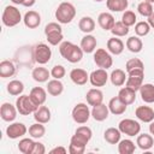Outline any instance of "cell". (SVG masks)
Here are the masks:
<instances>
[{
    "instance_id": "obj_5",
    "label": "cell",
    "mask_w": 154,
    "mask_h": 154,
    "mask_svg": "<svg viewBox=\"0 0 154 154\" xmlns=\"http://www.w3.org/2000/svg\"><path fill=\"white\" fill-rule=\"evenodd\" d=\"M32 57H34V60L38 65H45L51 60L52 51H51L48 45H46L43 42H40V43L35 45L34 51H32Z\"/></svg>"
},
{
    "instance_id": "obj_16",
    "label": "cell",
    "mask_w": 154,
    "mask_h": 154,
    "mask_svg": "<svg viewBox=\"0 0 154 154\" xmlns=\"http://www.w3.org/2000/svg\"><path fill=\"white\" fill-rule=\"evenodd\" d=\"M70 79L76 84V85H84L89 81V75L85 70L76 67L72 69L70 72Z\"/></svg>"
},
{
    "instance_id": "obj_47",
    "label": "cell",
    "mask_w": 154,
    "mask_h": 154,
    "mask_svg": "<svg viewBox=\"0 0 154 154\" xmlns=\"http://www.w3.org/2000/svg\"><path fill=\"white\" fill-rule=\"evenodd\" d=\"M75 132H76V134H79V135H82V136H84V137H87L88 140H90L91 136H93V131H91V129H90L89 126H87V125L78 126V128L76 129Z\"/></svg>"
},
{
    "instance_id": "obj_39",
    "label": "cell",
    "mask_w": 154,
    "mask_h": 154,
    "mask_svg": "<svg viewBox=\"0 0 154 154\" xmlns=\"http://www.w3.org/2000/svg\"><path fill=\"white\" fill-rule=\"evenodd\" d=\"M28 132H29L30 137L37 140V138H41V137L45 136V134H46V128H45V125H43L42 123H37V122H36V123H34L32 125L29 126Z\"/></svg>"
},
{
    "instance_id": "obj_7",
    "label": "cell",
    "mask_w": 154,
    "mask_h": 154,
    "mask_svg": "<svg viewBox=\"0 0 154 154\" xmlns=\"http://www.w3.org/2000/svg\"><path fill=\"white\" fill-rule=\"evenodd\" d=\"M71 116H72V119L75 123L85 124L89 120V118L91 117V111L89 109V106L87 103L79 102V103L75 105V107L72 108Z\"/></svg>"
},
{
    "instance_id": "obj_36",
    "label": "cell",
    "mask_w": 154,
    "mask_h": 154,
    "mask_svg": "<svg viewBox=\"0 0 154 154\" xmlns=\"http://www.w3.org/2000/svg\"><path fill=\"white\" fill-rule=\"evenodd\" d=\"M106 6L111 12H123L128 8V0H106Z\"/></svg>"
},
{
    "instance_id": "obj_20",
    "label": "cell",
    "mask_w": 154,
    "mask_h": 154,
    "mask_svg": "<svg viewBox=\"0 0 154 154\" xmlns=\"http://www.w3.org/2000/svg\"><path fill=\"white\" fill-rule=\"evenodd\" d=\"M96 45H97V41H96V37L93 36L91 34H85L82 40H81V48L84 53H93L95 52L96 49Z\"/></svg>"
},
{
    "instance_id": "obj_49",
    "label": "cell",
    "mask_w": 154,
    "mask_h": 154,
    "mask_svg": "<svg viewBox=\"0 0 154 154\" xmlns=\"http://www.w3.org/2000/svg\"><path fill=\"white\" fill-rule=\"evenodd\" d=\"M45 153H46L45 144H43V143H41V142H35L31 154H45Z\"/></svg>"
},
{
    "instance_id": "obj_33",
    "label": "cell",
    "mask_w": 154,
    "mask_h": 154,
    "mask_svg": "<svg viewBox=\"0 0 154 154\" xmlns=\"http://www.w3.org/2000/svg\"><path fill=\"white\" fill-rule=\"evenodd\" d=\"M16 73V66L11 60H2L0 63V77L8 78Z\"/></svg>"
},
{
    "instance_id": "obj_32",
    "label": "cell",
    "mask_w": 154,
    "mask_h": 154,
    "mask_svg": "<svg viewBox=\"0 0 154 154\" xmlns=\"http://www.w3.org/2000/svg\"><path fill=\"white\" fill-rule=\"evenodd\" d=\"M125 71H126V73H130V72H144V64L138 58L129 59L126 61V64H125Z\"/></svg>"
},
{
    "instance_id": "obj_9",
    "label": "cell",
    "mask_w": 154,
    "mask_h": 154,
    "mask_svg": "<svg viewBox=\"0 0 154 154\" xmlns=\"http://www.w3.org/2000/svg\"><path fill=\"white\" fill-rule=\"evenodd\" d=\"M118 129L120 130L122 134L128 135V136H136L140 134L141 131V125L137 120L135 119H130V118H125L123 120L119 122L118 124Z\"/></svg>"
},
{
    "instance_id": "obj_2",
    "label": "cell",
    "mask_w": 154,
    "mask_h": 154,
    "mask_svg": "<svg viewBox=\"0 0 154 154\" xmlns=\"http://www.w3.org/2000/svg\"><path fill=\"white\" fill-rule=\"evenodd\" d=\"M76 16V8L71 2H60L55 10V19L60 24H69L73 20Z\"/></svg>"
},
{
    "instance_id": "obj_25",
    "label": "cell",
    "mask_w": 154,
    "mask_h": 154,
    "mask_svg": "<svg viewBox=\"0 0 154 154\" xmlns=\"http://www.w3.org/2000/svg\"><path fill=\"white\" fill-rule=\"evenodd\" d=\"M34 114V119L35 122L37 123H42V124H47L49 120H51V117H52V113H51V109L47 107V106H38L37 109L32 113Z\"/></svg>"
},
{
    "instance_id": "obj_1",
    "label": "cell",
    "mask_w": 154,
    "mask_h": 154,
    "mask_svg": "<svg viewBox=\"0 0 154 154\" xmlns=\"http://www.w3.org/2000/svg\"><path fill=\"white\" fill-rule=\"evenodd\" d=\"M59 52H60V55L65 60H67L69 63H72V64L79 63L82 60L83 53H84L82 51L81 46L75 45L71 41H63L59 45Z\"/></svg>"
},
{
    "instance_id": "obj_35",
    "label": "cell",
    "mask_w": 154,
    "mask_h": 154,
    "mask_svg": "<svg viewBox=\"0 0 154 154\" xmlns=\"http://www.w3.org/2000/svg\"><path fill=\"white\" fill-rule=\"evenodd\" d=\"M126 48L131 52V53H140L143 48V42L142 40L140 38V36H130L128 40H126V43H125Z\"/></svg>"
},
{
    "instance_id": "obj_46",
    "label": "cell",
    "mask_w": 154,
    "mask_h": 154,
    "mask_svg": "<svg viewBox=\"0 0 154 154\" xmlns=\"http://www.w3.org/2000/svg\"><path fill=\"white\" fill-rule=\"evenodd\" d=\"M89 141H90V140H88L87 137H84V136H82V135L75 132V135H72V137H71V140H70V143L77 144V146H82V147H87V144H88Z\"/></svg>"
},
{
    "instance_id": "obj_18",
    "label": "cell",
    "mask_w": 154,
    "mask_h": 154,
    "mask_svg": "<svg viewBox=\"0 0 154 154\" xmlns=\"http://www.w3.org/2000/svg\"><path fill=\"white\" fill-rule=\"evenodd\" d=\"M114 23H116V19H114L113 14L109 12H101L97 17V24L100 25L101 29H103L106 31H111Z\"/></svg>"
},
{
    "instance_id": "obj_37",
    "label": "cell",
    "mask_w": 154,
    "mask_h": 154,
    "mask_svg": "<svg viewBox=\"0 0 154 154\" xmlns=\"http://www.w3.org/2000/svg\"><path fill=\"white\" fill-rule=\"evenodd\" d=\"M7 93L12 96H18V95H22L23 90H24V84L22 81L19 79H12L7 83Z\"/></svg>"
},
{
    "instance_id": "obj_3",
    "label": "cell",
    "mask_w": 154,
    "mask_h": 154,
    "mask_svg": "<svg viewBox=\"0 0 154 154\" xmlns=\"http://www.w3.org/2000/svg\"><path fill=\"white\" fill-rule=\"evenodd\" d=\"M45 35L49 45L52 46H58L63 42L64 35H63V29L60 23L57 22H51L45 26Z\"/></svg>"
},
{
    "instance_id": "obj_55",
    "label": "cell",
    "mask_w": 154,
    "mask_h": 154,
    "mask_svg": "<svg viewBox=\"0 0 154 154\" xmlns=\"http://www.w3.org/2000/svg\"><path fill=\"white\" fill-rule=\"evenodd\" d=\"M144 1H148V2H152V4L154 2V0H144Z\"/></svg>"
},
{
    "instance_id": "obj_13",
    "label": "cell",
    "mask_w": 154,
    "mask_h": 154,
    "mask_svg": "<svg viewBox=\"0 0 154 154\" xmlns=\"http://www.w3.org/2000/svg\"><path fill=\"white\" fill-rule=\"evenodd\" d=\"M23 23L29 29H36L41 24V14L37 11L29 10L23 17Z\"/></svg>"
},
{
    "instance_id": "obj_8",
    "label": "cell",
    "mask_w": 154,
    "mask_h": 154,
    "mask_svg": "<svg viewBox=\"0 0 154 154\" xmlns=\"http://www.w3.org/2000/svg\"><path fill=\"white\" fill-rule=\"evenodd\" d=\"M94 63L96 64L97 67L100 69H109L113 65V59L112 55L108 51L103 49V48H97L94 52Z\"/></svg>"
},
{
    "instance_id": "obj_26",
    "label": "cell",
    "mask_w": 154,
    "mask_h": 154,
    "mask_svg": "<svg viewBox=\"0 0 154 154\" xmlns=\"http://www.w3.org/2000/svg\"><path fill=\"white\" fill-rule=\"evenodd\" d=\"M136 144L142 150H149L154 146V138L152 134H138L136 138Z\"/></svg>"
},
{
    "instance_id": "obj_45",
    "label": "cell",
    "mask_w": 154,
    "mask_h": 154,
    "mask_svg": "<svg viewBox=\"0 0 154 154\" xmlns=\"http://www.w3.org/2000/svg\"><path fill=\"white\" fill-rule=\"evenodd\" d=\"M66 73V70L63 65H54L51 70V76L55 79H61Z\"/></svg>"
},
{
    "instance_id": "obj_48",
    "label": "cell",
    "mask_w": 154,
    "mask_h": 154,
    "mask_svg": "<svg viewBox=\"0 0 154 154\" xmlns=\"http://www.w3.org/2000/svg\"><path fill=\"white\" fill-rule=\"evenodd\" d=\"M84 152H85V147L72 144V143H70V146H69V153L70 154H83Z\"/></svg>"
},
{
    "instance_id": "obj_24",
    "label": "cell",
    "mask_w": 154,
    "mask_h": 154,
    "mask_svg": "<svg viewBox=\"0 0 154 154\" xmlns=\"http://www.w3.org/2000/svg\"><path fill=\"white\" fill-rule=\"evenodd\" d=\"M140 96L146 103H154V84L144 83L140 88Z\"/></svg>"
},
{
    "instance_id": "obj_38",
    "label": "cell",
    "mask_w": 154,
    "mask_h": 154,
    "mask_svg": "<svg viewBox=\"0 0 154 154\" xmlns=\"http://www.w3.org/2000/svg\"><path fill=\"white\" fill-rule=\"evenodd\" d=\"M136 150L135 142H132L129 138L120 140L118 142V153L119 154H132Z\"/></svg>"
},
{
    "instance_id": "obj_56",
    "label": "cell",
    "mask_w": 154,
    "mask_h": 154,
    "mask_svg": "<svg viewBox=\"0 0 154 154\" xmlns=\"http://www.w3.org/2000/svg\"><path fill=\"white\" fill-rule=\"evenodd\" d=\"M95 2H101V1H103V0H94Z\"/></svg>"
},
{
    "instance_id": "obj_44",
    "label": "cell",
    "mask_w": 154,
    "mask_h": 154,
    "mask_svg": "<svg viewBox=\"0 0 154 154\" xmlns=\"http://www.w3.org/2000/svg\"><path fill=\"white\" fill-rule=\"evenodd\" d=\"M136 20H137V17H136V14H135V12H132V11H124V13H123V16H122V22L126 25V26H132V25H135L136 24Z\"/></svg>"
},
{
    "instance_id": "obj_6",
    "label": "cell",
    "mask_w": 154,
    "mask_h": 154,
    "mask_svg": "<svg viewBox=\"0 0 154 154\" xmlns=\"http://www.w3.org/2000/svg\"><path fill=\"white\" fill-rule=\"evenodd\" d=\"M16 107H17V111L20 116H29L31 113H34L38 106H36L32 100L30 99L29 95H19L16 100Z\"/></svg>"
},
{
    "instance_id": "obj_54",
    "label": "cell",
    "mask_w": 154,
    "mask_h": 154,
    "mask_svg": "<svg viewBox=\"0 0 154 154\" xmlns=\"http://www.w3.org/2000/svg\"><path fill=\"white\" fill-rule=\"evenodd\" d=\"M11 2L14 4V5H22L23 4V0H11Z\"/></svg>"
},
{
    "instance_id": "obj_29",
    "label": "cell",
    "mask_w": 154,
    "mask_h": 154,
    "mask_svg": "<svg viewBox=\"0 0 154 154\" xmlns=\"http://www.w3.org/2000/svg\"><path fill=\"white\" fill-rule=\"evenodd\" d=\"M126 78H128V73H125V71H123L122 69H116L111 72L109 75V79H111V83L116 87H122L125 84L126 82Z\"/></svg>"
},
{
    "instance_id": "obj_12",
    "label": "cell",
    "mask_w": 154,
    "mask_h": 154,
    "mask_svg": "<svg viewBox=\"0 0 154 154\" xmlns=\"http://www.w3.org/2000/svg\"><path fill=\"white\" fill-rule=\"evenodd\" d=\"M17 113H18L17 107L10 102H4L0 107V117L4 122H7V123L13 122L17 117Z\"/></svg>"
},
{
    "instance_id": "obj_42",
    "label": "cell",
    "mask_w": 154,
    "mask_h": 154,
    "mask_svg": "<svg viewBox=\"0 0 154 154\" xmlns=\"http://www.w3.org/2000/svg\"><path fill=\"white\" fill-rule=\"evenodd\" d=\"M137 12H138L142 17H147V18H148V17L154 12L152 2H148V1H142V2H140V4L137 5Z\"/></svg>"
},
{
    "instance_id": "obj_30",
    "label": "cell",
    "mask_w": 154,
    "mask_h": 154,
    "mask_svg": "<svg viewBox=\"0 0 154 154\" xmlns=\"http://www.w3.org/2000/svg\"><path fill=\"white\" fill-rule=\"evenodd\" d=\"M46 90L52 96H59L64 91V84L61 83L60 79L53 78V79H51V81L47 82V89Z\"/></svg>"
},
{
    "instance_id": "obj_31",
    "label": "cell",
    "mask_w": 154,
    "mask_h": 154,
    "mask_svg": "<svg viewBox=\"0 0 154 154\" xmlns=\"http://www.w3.org/2000/svg\"><path fill=\"white\" fill-rule=\"evenodd\" d=\"M120 136L122 132L118 128H108L103 132V138L109 144H118V142L120 141Z\"/></svg>"
},
{
    "instance_id": "obj_40",
    "label": "cell",
    "mask_w": 154,
    "mask_h": 154,
    "mask_svg": "<svg viewBox=\"0 0 154 154\" xmlns=\"http://www.w3.org/2000/svg\"><path fill=\"white\" fill-rule=\"evenodd\" d=\"M129 26H126L122 20L119 22H116L113 28L111 29V32L113 36H117V37H123V36H126L129 34Z\"/></svg>"
},
{
    "instance_id": "obj_10",
    "label": "cell",
    "mask_w": 154,
    "mask_h": 154,
    "mask_svg": "<svg viewBox=\"0 0 154 154\" xmlns=\"http://www.w3.org/2000/svg\"><path fill=\"white\" fill-rule=\"evenodd\" d=\"M109 76L107 73V71L105 69H97V70H94L90 75H89V82L93 87H103L106 85L107 81H108Z\"/></svg>"
},
{
    "instance_id": "obj_28",
    "label": "cell",
    "mask_w": 154,
    "mask_h": 154,
    "mask_svg": "<svg viewBox=\"0 0 154 154\" xmlns=\"http://www.w3.org/2000/svg\"><path fill=\"white\" fill-rule=\"evenodd\" d=\"M31 77L37 83H45L48 82V78L51 77V71H48V69L43 66H38L31 71Z\"/></svg>"
},
{
    "instance_id": "obj_22",
    "label": "cell",
    "mask_w": 154,
    "mask_h": 154,
    "mask_svg": "<svg viewBox=\"0 0 154 154\" xmlns=\"http://www.w3.org/2000/svg\"><path fill=\"white\" fill-rule=\"evenodd\" d=\"M108 109H109V113L112 114H116V116H120L123 113H125L126 111V105L118 97V96H114L112 97L109 101H108Z\"/></svg>"
},
{
    "instance_id": "obj_52",
    "label": "cell",
    "mask_w": 154,
    "mask_h": 154,
    "mask_svg": "<svg viewBox=\"0 0 154 154\" xmlns=\"http://www.w3.org/2000/svg\"><path fill=\"white\" fill-rule=\"evenodd\" d=\"M147 22H148V24L150 25V28H154V12L148 17V20H147Z\"/></svg>"
},
{
    "instance_id": "obj_11",
    "label": "cell",
    "mask_w": 154,
    "mask_h": 154,
    "mask_svg": "<svg viewBox=\"0 0 154 154\" xmlns=\"http://www.w3.org/2000/svg\"><path fill=\"white\" fill-rule=\"evenodd\" d=\"M26 132H28V128L23 123H19V122L11 123L6 128V135L11 140H17L19 137H23Z\"/></svg>"
},
{
    "instance_id": "obj_51",
    "label": "cell",
    "mask_w": 154,
    "mask_h": 154,
    "mask_svg": "<svg viewBox=\"0 0 154 154\" xmlns=\"http://www.w3.org/2000/svg\"><path fill=\"white\" fill-rule=\"evenodd\" d=\"M35 2H36V0H23V6L24 7H31V6H34L35 5Z\"/></svg>"
},
{
    "instance_id": "obj_53",
    "label": "cell",
    "mask_w": 154,
    "mask_h": 154,
    "mask_svg": "<svg viewBox=\"0 0 154 154\" xmlns=\"http://www.w3.org/2000/svg\"><path fill=\"white\" fill-rule=\"evenodd\" d=\"M149 124H150V125H149V132L154 136V120H153V122H150Z\"/></svg>"
},
{
    "instance_id": "obj_50",
    "label": "cell",
    "mask_w": 154,
    "mask_h": 154,
    "mask_svg": "<svg viewBox=\"0 0 154 154\" xmlns=\"http://www.w3.org/2000/svg\"><path fill=\"white\" fill-rule=\"evenodd\" d=\"M69 149H66L65 147L63 146H58V147H54L49 150V154H66Z\"/></svg>"
},
{
    "instance_id": "obj_41",
    "label": "cell",
    "mask_w": 154,
    "mask_h": 154,
    "mask_svg": "<svg viewBox=\"0 0 154 154\" xmlns=\"http://www.w3.org/2000/svg\"><path fill=\"white\" fill-rule=\"evenodd\" d=\"M35 141L32 140V137L30 138H22L18 143V150L23 154H31L32 148H34Z\"/></svg>"
},
{
    "instance_id": "obj_4",
    "label": "cell",
    "mask_w": 154,
    "mask_h": 154,
    "mask_svg": "<svg viewBox=\"0 0 154 154\" xmlns=\"http://www.w3.org/2000/svg\"><path fill=\"white\" fill-rule=\"evenodd\" d=\"M20 20H23L22 14H20V11L16 6L7 5L4 8V12H2V16H1V22L5 26H7V28L16 26L17 24L20 23Z\"/></svg>"
},
{
    "instance_id": "obj_15",
    "label": "cell",
    "mask_w": 154,
    "mask_h": 154,
    "mask_svg": "<svg viewBox=\"0 0 154 154\" xmlns=\"http://www.w3.org/2000/svg\"><path fill=\"white\" fill-rule=\"evenodd\" d=\"M135 116L143 123H150L154 120V109L149 106H138L135 109Z\"/></svg>"
},
{
    "instance_id": "obj_23",
    "label": "cell",
    "mask_w": 154,
    "mask_h": 154,
    "mask_svg": "<svg viewBox=\"0 0 154 154\" xmlns=\"http://www.w3.org/2000/svg\"><path fill=\"white\" fill-rule=\"evenodd\" d=\"M108 114H109L108 106L105 105L103 102L100 103V105L94 106L93 109H91V117L96 122H103V120H106L108 118Z\"/></svg>"
},
{
    "instance_id": "obj_34",
    "label": "cell",
    "mask_w": 154,
    "mask_h": 154,
    "mask_svg": "<svg viewBox=\"0 0 154 154\" xmlns=\"http://www.w3.org/2000/svg\"><path fill=\"white\" fill-rule=\"evenodd\" d=\"M78 28H79V30H81L82 32H84V34H90V32H93L94 29H95V20H94L91 17H89V16H84V17H82V18L79 19V22H78Z\"/></svg>"
},
{
    "instance_id": "obj_19",
    "label": "cell",
    "mask_w": 154,
    "mask_h": 154,
    "mask_svg": "<svg viewBox=\"0 0 154 154\" xmlns=\"http://www.w3.org/2000/svg\"><path fill=\"white\" fill-rule=\"evenodd\" d=\"M30 99L36 106H41L46 102L47 99V90H45L42 87H34L29 93Z\"/></svg>"
},
{
    "instance_id": "obj_27",
    "label": "cell",
    "mask_w": 154,
    "mask_h": 154,
    "mask_svg": "<svg viewBox=\"0 0 154 154\" xmlns=\"http://www.w3.org/2000/svg\"><path fill=\"white\" fill-rule=\"evenodd\" d=\"M118 97H119L126 106H129V105L134 103L135 100H136V90H134V89H131V88H129V87L125 85V87H123V88L119 90Z\"/></svg>"
},
{
    "instance_id": "obj_21",
    "label": "cell",
    "mask_w": 154,
    "mask_h": 154,
    "mask_svg": "<svg viewBox=\"0 0 154 154\" xmlns=\"http://www.w3.org/2000/svg\"><path fill=\"white\" fill-rule=\"evenodd\" d=\"M106 46H107V51L113 55H119L124 51V42L120 38H118L117 36L108 38Z\"/></svg>"
},
{
    "instance_id": "obj_17",
    "label": "cell",
    "mask_w": 154,
    "mask_h": 154,
    "mask_svg": "<svg viewBox=\"0 0 154 154\" xmlns=\"http://www.w3.org/2000/svg\"><path fill=\"white\" fill-rule=\"evenodd\" d=\"M85 99H87V103L89 106H96L102 103L103 101V93L99 89V88H91L87 91L85 94Z\"/></svg>"
},
{
    "instance_id": "obj_43",
    "label": "cell",
    "mask_w": 154,
    "mask_h": 154,
    "mask_svg": "<svg viewBox=\"0 0 154 154\" xmlns=\"http://www.w3.org/2000/svg\"><path fill=\"white\" fill-rule=\"evenodd\" d=\"M150 25L148 24V22H144V20H141V22H137L135 24V34L140 37L142 36H146L149 34L150 31Z\"/></svg>"
},
{
    "instance_id": "obj_14",
    "label": "cell",
    "mask_w": 154,
    "mask_h": 154,
    "mask_svg": "<svg viewBox=\"0 0 154 154\" xmlns=\"http://www.w3.org/2000/svg\"><path fill=\"white\" fill-rule=\"evenodd\" d=\"M143 77H144V72H130L128 73L125 85L137 91L143 84Z\"/></svg>"
}]
</instances>
